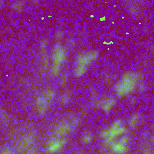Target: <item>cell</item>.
Wrapping results in <instances>:
<instances>
[{
  "label": "cell",
  "mask_w": 154,
  "mask_h": 154,
  "mask_svg": "<svg viewBox=\"0 0 154 154\" xmlns=\"http://www.w3.org/2000/svg\"><path fill=\"white\" fill-rule=\"evenodd\" d=\"M141 74L134 72H126L118 81L114 87L116 94L119 97L128 95L137 87L138 82L141 81Z\"/></svg>",
  "instance_id": "1"
},
{
  "label": "cell",
  "mask_w": 154,
  "mask_h": 154,
  "mask_svg": "<svg viewBox=\"0 0 154 154\" xmlns=\"http://www.w3.org/2000/svg\"><path fill=\"white\" fill-rule=\"evenodd\" d=\"M126 132L127 129L123 126L122 120L119 119L115 120L109 128L102 130L100 135L104 140L105 145L108 147L112 141L124 135Z\"/></svg>",
  "instance_id": "2"
},
{
  "label": "cell",
  "mask_w": 154,
  "mask_h": 154,
  "mask_svg": "<svg viewBox=\"0 0 154 154\" xmlns=\"http://www.w3.org/2000/svg\"><path fill=\"white\" fill-rule=\"evenodd\" d=\"M99 54L96 51H89L79 53L77 55L75 60V66L87 67L98 57Z\"/></svg>",
  "instance_id": "3"
},
{
  "label": "cell",
  "mask_w": 154,
  "mask_h": 154,
  "mask_svg": "<svg viewBox=\"0 0 154 154\" xmlns=\"http://www.w3.org/2000/svg\"><path fill=\"white\" fill-rule=\"evenodd\" d=\"M66 57L67 52L66 48L60 43L55 45L52 49L51 55L52 64L61 66L66 60Z\"/></svg>",
  "instance_id": "4"
},
{
  "label": "cell",
  "mask_w": 154,
  "mask_h": 154,
  "mask_svg": "<svg viewBox=\"0 0 154 154\" xmlns=\"http://www.w3.org/2000/svg\"><path fill=\"white\" fill-rule=\"evenodd\" d=\"M66 140L64 137H57L50 140L47 144L46 150L49 153H55L63 149L66 145Z\"/></svg>",
  "instance_id": "5"
},
{
  "label": "cell",
  "mask_w": 154,
  "mask_h": 154,
  "mask_svg": "<svg viewBox=\"0 0 154 154\" xmlns=\"http://www.w3.org/2000/svg\"><path fill=\"white\" fill-rule=\"evenodd\" d=\"M72 126V124H70L67 122L63 121L60 122L54 129V133L55 137H64L71 132Z\"/></svg>",
  "instance_id": "6"
},
{
  "label": "cell",
  "mask_w": 154,
  "mask_h": 154,
  "mask_svg": "<svg viewBox=\"0 0 154 154\" xmlns=\"http://www.w3.org/2000/svg\"><path fill=\"white\" fill-rule=\"evenodd\" d=\"M50 102L44 96L43 94L38 96L36 100V106L38 112L40 115L43 116L47 111L48 107Z\"/></svg>",
  "instance_id": "7"
},
{
  "label": "cell",
  "mask_w": 154,
  "mask_h": 154,
  "mask_svg": "<svg viewBox=\"0 0 154 154\" xmlns=\"http://www.w3.org/2000/svg\"><path fill=\"white\" fill-rule=\"evenodd\" d=\"M108 147L111 149V150L114 153H118V154H122V153H126L129 150L128 145H126L121 143L119 140L115 141L114 140L110 143Z\"/></svg>",
  "instance_id": "8"
},
{
  "label": "cell",
  "mask_w": 154,
  "mask_h": 154,
  "mask_svg": "<svg viewBox=\"0 0 154 154\" xmlns=\"http://www.w3.org/2000/svg\"><path fill=\"white\" fill-rule=\"evenodd\" d=\"M116 103V100L112 96H108L103 99L99 102V106L106 113H108Z\"/></svg>",
  "instance_id": "9"
},
{
  "label": "cell",
  "mask_w": 154,
  "mask_h": 154,
  "mask_svg": "<svg viewBox=\"0 0 154 154\" xmlns=\"http://www.w3.org/2000/svg\"><path fill=\"white\" fill-rule=\"evenodd\" d=\"M34 133H29L28 135H25L23 138L22 140L19 147L22 148V149H24L26 147H28L32 143L33 141L34 140Z\"/></svg>",
  "instance_id": "10"
},
{
  "label": "cell",
  "mask_w": 154,
  "mask_h": 154,
  "mask_svg": "<svg viewBox=\"0 0 154 154\" xmlns=\"http://www.w3.org/2000/svg\"><path fill=\"white\" fill-rule=\"evenodd\" d=\"M140 116L139 114H133L129 119V122H128V123H129V125L130 127H131L132 128H135L138 122H139V120H140Z\"/></svg>",
  "instance_id": "11"
},
{
  "label": "cell",
  "mask_w": 154,
  "mask_h": 154,
  "mask_svg": "<svg viewBox=\"0 0 154 154\" xmlns=\"http://www.w3.org/2000/svg\"><path fill=\"white\" fill-rule=\"evenodd\" d=\"M87 70V67L80 66H75L73 70V73L75 76L80 77L86 72Z\"/></svg>",
  "instance_id": "12"
},
{
  "label": "cell",
  "mask_w": 154,
  "mask_h": 154,
  "mask_svg": "<svg viewBox=\"0 0 154 154\" xmlns=\"http://www.w3.org/2000/svg\"><path fill=\"white\" fill-rule=\"evenodd\" d=\"M82 141L85 144H90L92 140H93V135L92 134L89 132H85L82 135Z\"/></svg>",
  "instance_id": "13"
},
{
  "label": "cell",
  "mask_w": 154,
  "mask_h": 154,
  "mask_svg": "<svg viewBox=\"0 0 154 154\" xmlns=\"http://www.w3.org/2000/svg\"><path fill=\"white\" fill-rule=\"evenodd\" d=\"M43 94H44V96L48 99V100L50 102L54 99V98L55 96V91L54 90H52V89H51V88L46 90L43 93Z\"/></svg>",
  "instance_id": "14"
},
{
  "label": "cell",
  "mask_w": 154,
  "mask_h": 154,
  "mask_svg": "<svg viewBox=\"0 0 154 154\" xmlns=\"http://www.w3.org/2000/svg\"><path fill=\"white\" fill-rule=\"evenodd\" d=\"M61 66L52 64V66L51 67V71H50L51 74L54 76H57L61 71Z\"/></svg>",
  "instance_id": "15"
},
{
  "label": "cell",
  "mask_w": 154,
  "mask_h": 154,
  "mask_svg": "<svg viewBox=\"0 0 154 154\" xmlns=\"http://www.w3.org/2000/svg\"><path fill=\"white\" fill-rule=\"evenodd\" d=\"M70 98V96L69 94L67 93H65L60 96V101L62 104H66L69 102Z\"/></svg>",
  "instance_id": "16"
},
{
  "label": "cell",
  "mask_w": 154,
  "mask_h": 154,
  "mask_svg": "<svg viewBox=\"0 0 154 154\" xmlns=\"http://www.w3.org/2000/svg\"><path fill=\"white\" fill-rule=\"evenodd\" d=\"M67 79H68V76H67V75L66 73H64V74L61 76V78H60V83L61 85H62V86L64 85L67 83Z\"/></svg>",
  "instance_id": "17"
},
{
  "label": "cell",
  "mask_w": 154,
  "mask_h": 154,
  "mask_svg": "<svg viewBox=\"0 0 154 154\" xmlns=\"http://www.w3.org/2000/svg\"><path fill=\"white\" fill-rule=\"evenodd\" d=\"M48 45V41L46 40H43L40 43V48L42 51H44L46 49Z\"/></svg>",
  "instance_id": "18"
},
{
  "label": "cell",
  "mask_w": 154,
  "mask_h": 154,
  "mask_svg": "<svg viewBox=\"0 0 154 154\" xmlns=\"http://www.w3.org/2000/svg\"><path fill=\"white\" fill-rule=\"evenodd\" d=\"M63 35H64V34L62 31H58L55 34V37L58 40L62 38L63 37Z\"/></svg>",
  "instance_id": "19"
},
{
  "label": "cell",
  "mask_w": 154,
  "mask_h": 154,
  "mask_svg": "<svg viewBox=\"0 0 154 154\" xmlns=\"http://www.w3.org/2000/svg\"><path fill=\"white\" fill-rule=\"evenodd\" d=\"M21 3H22V2H15L13 5L14 8L15 9H17V10L20 9V7L22 6V4Z\"/></svg>",
  "instance_id": "20"
},
{
  "label": "cell",
  "mask_w": 154,
  "mask_h": 154,
  "mask_svg": "<svg viewBox=\"0 0 154 154\" xmlns=\"http://www.w3.org/2000/svg\"><path fill=\"white\" fill-rule=\"evenodd\" d=\"M130 10H131V13H133V14H135L137 13V8L135 7H131V8H130Z\"/></svg>",
  "instance_id": "21"
}]
</instances>
